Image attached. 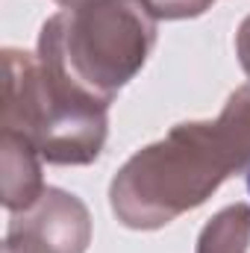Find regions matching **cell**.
Segmentation results:
<instances>
[{"label": "cell", "mask_w": 250, "mask_h": 253, "mask_svg": "<svg viewBox=\"0 0 250 253\" xmlns=\"http://www.w3.org/2000/svg\"><path fill=\"white\" fill-rule=\"evenodd\" d=\"M236 53H239V62L245 68V74L250 77V15L242 21V27L236 33Z\"/></svg>", "instance_id": "ba28073f"}, {"label": "cell", "mask_w": 250, "mask_h": 253, "mask_svg": "<svg viewBox=\"0 0 250 253\" xmlns=\"http://www.w3.org/2000/svg\"><path fill=\"white\" fill-rule=\"evenodd\" d=\"M156 21H183L203 15L215 0H144Z\"/></svg>", "instance_id": "52a82bcc"}, {"label": "cell", "mask_w": 250, "mask_h": 253, "mask_svg": "<svg viewBox=\"0 0 250 253\" xmlns=\"http://www.w3.org/2000/svg\"><path fill=\"white\" fill-rule=\"evenodd\" d=\"M250 245V206L236 203L221 209L200 233L197 253H248Z\"/></svg>", "instance_id": "8992f818"}, {"label": "cell", "mask_w": 250, "mask_h": 253, "mask_svg": "<svg viewBox=\"0 0 250 253\" xmlns=\"http://www.w3.org/2000/svg\"><path fill=\"white\" fill-rule=\"evenodd\" d=\"M42 153L18 132L3 129V206L15 215L30 209L42 194Z\"/></svg>", "instance_id": "5b68a950"}, {"label": "cell", "mask_w": 250, "mask_h": 253, "mask_svg": "<svg viewBox=\"0 0 250 253\" xmlns=\"http://www.w3.org/2000/svg\"><path fill=\"white\" fill-rule=\"evenodd\" d=\"M56 3H62V6H77V3H83V0H56Z\"/></svg>", "instance_id": "9c48e42d"}, {"label": "cell", "mask_w": 250, "mask_h": 253, "mask_svg": "<svg viewBox=\"0 0 250 253\" xmlns=\"http://www.w3.org/2000/svg\"><path fill=\"white\" fill-rule=\"evenodd\" d=\"M88 242V206L71 191L47 186L30 209L15 212L3 253H85Z\"/></svg>", "instance_id": "277c9868"}, {"label": "cell", "mask_w": 250, "mask_h": 253, "mask_svg": "<svg viewBox=\"0 0 250 253\" xmlns=\"http://www.w3.org/2000/svg\"><path fill=\"white\" fill-rule=\"evenodd\" d=\"M3 129L24 135L50 165H91L109 135V103L39 53L3 50Z\"/></svg>", "instance_id": "7a4b0ae2"}, {"label": "cell", "mask_w": 250, "mask_h": 253, "mask_svg": "<svg viewBox=\"0 0 250 253\" xmlns=\"http://www.w3.org/2000/svg\"><path fill=\"white\" fill-rule=\"evenodd\" d=\"M248 189H250V168H248Z\"/></svg>", "instance_id": "30bf717a"}, {"label": "cell", "mask_w": 250, "mask_h": 253, "mask_svg": "<svg viewBox=\"0 0 250 253\" xmlns=\"http://www.w3.org/2000/svg\"><path fill=\"white\" fill-rule=\"evenodd\" d=\"M248 168L250 85H242L215 121L177 124L165 138L132 153L109 186V203L129 230H159Z\"/></svg>", "instance_id": "6da1fadb"}, {"label": "cell", "mask_w": 250, "mask_h": 253, "mask_svg": "<svg viewBox=\"0 0 250 253\" xmlns=\"http://www.w3.org/2000/svg\"><path fill=\"white\" fill-rule=\"evenodd\" d=\"M156 47V18L144 0H83L47 18L39 56L88 94L112 103Z\"/></svg>", "instance_id": "3957f363"}]
</instances>
